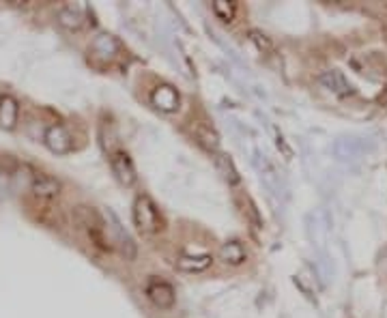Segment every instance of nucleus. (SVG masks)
I'll return each mask as SVG.
<instances>
[{
	"label": "nucleus",
	"instance_id": "obj_1",
	"mask_svg": "<svg viewBox=\"0 0 387 318\" xmlns=\"http://www.w3.org/2000/svg\"><path fill=\"white\" fill-rule=\"evenodd\" d=\"M131 215H133L135 228H138L140 232H144V234H158L166 226L158 205H155L149 196H138V198H135Z\"/></svg>",
	"mask_w": 387,
	"mask_h": 318
},
{
	"label": "nucleus",
	"instance_id": "obj_2",
	"mask_svg": "<svg viewBox=\"0 0 387 318\" xmlns=\"http://www.w3.org/2000/svg\"><path fill=\"white\" fill-rule=\"evenodd\" d=\"M73 220L77 226H82L88 236L95 241V245H100L102 250H110V245L106 243V222H104V217L97 213L93 207H75L73 209Z\"/></svg>",
	"mask_w": 387,
	"mask_h": 318
},
{
	"label": "nucleus",
	"instance_id": "obj_3",
	"mask_svg": "<svg viewBox=\"0 0 387 318\" xmlns=\"http://www.w3.org/2000/svg\"><path fill=\"white\" fill-rule=\"evenodd\" d=\"M110 168L116 176V181L125 187H131V185H135V181H138V174H135V166L131 162V157L123 149L114 151L110 155Z\"/></svg>",
	"mask_w": 387,
	"mask_h": 318
},
{
	"label": "nucleus",
	"instance_id": "obj_4",
	"mask_svg": "<svg viewBox=\"0 0 387 318\" xmlns=\"http://www.w3.org/2000/svg\"><path fill=\"white\" fill-rule=\"evenodd\" d=\"M44 142L56 155H67V153L73 151V138H71L69 129L65 125H61V123H54V125H50L46 129Z\"/></svg>",
	"mask_w": 387,
	"mask_h": 318
},
{
	"label": "nucleus",
	"instance_id": "obj_5",
	"mask_svg": "<svg viewBox=\"0 0 387 318\" xmlns=\"http://www.w3.org/2000/svg\"><path fill=\"white\" fill-rule=\"evenodd\" d=\"M61 189H63L61 181L50 174L37 172L30 176V191L39 200H54V198L61 196Z\"/></svg>",
	"mask_w": 387,
	"mask_h": 318
},
{
	"label": "nucleus",
	"instance_id": "obj_6",
	"mask_svg": "<svg viewBox=\"0 0 387 318\" xmlns=\"http://www.w3.org/2000/svg\"><path fill=\"white\" fill-rule=\"evenodd\" d=\"M147 297H149V301L160 310H170L174 306V299H177L174 288L168 282H162V280H153L147 286Z\"/></svg>",
	"mask_w": 387,
	"mask_h": 318
},
{
	"label": "nucleus",
	"instance_id": "obj_7",
	"mask_svg": "<svg viewBox=\"0 0 387 318\" xmlns=\"http://www.w3.org/2000/svg\"><path fill=\"white\" fill-rule=\"evenodd\" d=\"M91 50L93 54L100 58V61H114L116 56H119L121 52V44H119V39H116L114 35H108V32H102V35H97L93 39V44H91Z\"/></svg>",
	"mask_w": 387,
	"mask_h": 318
},
{
	"label": "nucleus",
	"instance_id": "obj_8",
	"mask_svg": "<svg viewBox=\"0 0 387 318\" xmlns=\"http://www.w3.org/2000/svg\"><path fill=\"white\" fill-rule=\"evenodd\" d=\"M319 82L323 84V88H327L329 93H334V95H338V97H348V95L355 93L353 84L348 82V80H346L340 71H336V69L323 71L321 77H319Z\"/></svg>",
	"mask_w": 387,
	"mask_h": 318
},
{
	"label": "nucleus",
	"instance_id": "obj_9",
	"mask_svg": "<svg viewBox=\"0 0 387 318\" xmlns=\"http://www.w3.org/2000/svg\"><path fill=\"white\" fill-rule=\"evenodd\" d=\"M151 104L158 108V110H162V112L172 114V112L179 110L181 99H179V93L174 91L172 86L162 84V86H158V88L151 93Z\"/></svg>",
	"mask_w": 387,
	"mask_h": 318
},
{
	"label": "nucleus",
	"instance_id": "obj_10",
	"mask_svg": "<svg viewBox=\"0 0 387 318\" xmlns=\"http://www.w3.org/2000/svg\"><path fill=\"white\" fill-rule=\"evenodd\" d=\"M108 220L112 222V230H114V234H116V243H119V250H121V254L125 256V261H135V254H138V247H135V243H133V238L123 230V226H121V222H119V217H116L112 211H108Z\"/></svg>",
	"mask_w": 387,
	"mask_h": 318
},
{
	"label": "nucleus",
	"instance_id": "obj_11",
	"mask_svg": "<svg viewBox=\"0 0 387 318\" xmlns=\"http://www.w3.org/2000/svg\"><path fill=\"white\" fill-rule=\"evenodd\" d=\"M19 123V104L11 95H0V127L13 131Z\"/></svg>",
	"mask_w": 387,
	"mask_h": 318
},
{
	"label": "nucleus",
	"instance_id": "obj_12",
	"mask_svg": "<svg viewBox=\"0 0 387 318\" xmlns=\"http://www.w3.org/2000/svg\"><path fill=\"white\" fill-rule=\"evenodd\" d=\"M218 256H220L222 263H226L230 267H239V265H243L247 261V252H245L241 241H226L220 247Z\"/></svg>",
	"mask_w": 387,
	"mask_h": 318
},
{
	"label": "nucleus",
	"instance_id": "obj_13",
	"mask_svg": "<svg viewBox=\"0 0 387 318\" xmlns=\"http://www.w3.org/2000/svg\"><path fill=\"white\" fill-rule=\"evenodd\" d=\"M56 19H58V24L67 30H80L84 26V15L77 7H63L58 11Z\"/></svg>",
	"mask_w": 387,
	"mask_h": 318
},
{
	"label": "nucleus",
	"instance_id": "obj_14",
	"mask_svg": "<svg viewBox=\"0 0 387 318\" xmlns=\"http://www.w3.org/2000/svg\"><path fill=\"white\" fill-rule=\"evenodd\" d=\"M213 258L209 254H200V256H181L179 261H177V267L181 271H187V273H200L205 269H209Z\"/></svg>",
	"mask_w": 387,
	"mask_h": 318
},
{
	"label": "nucleus",
	"instance_id": "obj_15",
	"mask_svg": "<svg viewBox=\"0 0 387 318\" xmlns=\"http://www.w3.org/2000/svg\"><path fill=\"white\" fill-rule=\"evenodd\" d=\"M216 166H218V170L222 172V176L226 178L230 185H237L239 183V172H237V168H235V164H232L230 157L218 153L216 155Z\"/></svg>",
	"mask_w": 387,
	"mask_h": 318
},
{
	"label": "nucleus",
	"instance_id": "obj_16",
	"mask_svg": "<svg viewBox=\"0 0 387 318\" xmlns=\"http://www.w3.org/2000/svg\"><path fill=\"white\" fill-rule=\"evenodd\" d=\"M211 9L222 22H232V19H235V13H237L235 3H228V0H216V3L211 5Z\"/></svg>",
	"mask_w": 387,
	"mask_h": 318
},
{
	"label": "nucleus",
	"instance_id": "obj_17",
	"mask_svg": "<svg viewBox=\"0 0 387 318\" xmlns=\"http://www.w3.org/2000/svg\"><path fill=\"white\" fill-rule=\"evenodd\" d=\"M249 41L254 44L263 54H274L276 52V46H274V41H271V39L265 35V32H261V30H256V28H252L249 32Z\"/></svg>",
	"mask_w": 387,
	"mask_h": 318
},
{
	"label": "nucleus",
	"instance_id": "obj_18",
	"mask_svg": "<svg viewBox=\"0 0 387 318\" xmlns=\"http://www.w3.org/2000/svg\"><path fill=\"white\" fill-rule=\"evenodd\" d=\"M196 133H198V140H200L207 149H211V151H216V149H218L220 142H218L216 131H211V129H207V127H198Z\"/></svg>",
	"mask_w": 387,
	"mask_h": 318
}]
</instances>
